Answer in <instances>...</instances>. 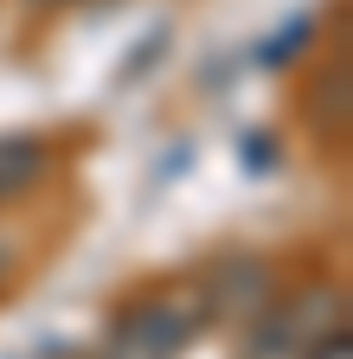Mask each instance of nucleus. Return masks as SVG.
Masks as SVG:
<instances>
[{"mask_svg":"<svg viewBox=\"0 0 353 359\" xmlns=\"http://www.w3.org/2000/svg\"><path fill=\"white\" fill-rule=\"evenodd\" d=\"M199 327H206V302L199 295H187V289L180 295H154V302L128 308L109 327L97 359H180Z\"/></svg>","mask_w":353,"mask_h":359,"instance_id":"1","label":"nucleus"},{"mask_svg":"<svg viewBox=\"0 0 353 359\" xmlns=\"http://www.w3.org/2000/svg\"><path fill=\"white\" fill-rule=\"evenodd\" d=\"M218 314H232V321H257L263 308H270V276H263V263L251 257H232V263H218Z\"/></svg>","mask_w":353,"mask_h":359,"instance_id":"2","label":"nucleus"},{"mask_svg":"<svg viewBox=\"0 0 353 359\" xmlns=\"http://www.w3.org/2000/svg\"><path fill=\"white\" fill-rule=\"evenodd\" d=\"M39 167H46V154H39L32 135H0V199H13L20 187H32Z\"/></svg>","mask_w":353,"mask_h":359,"instance_id":"3","label":"nucleus"},{"mask_svg":"<svg viewBox=\"0 0 353 359\" xmlns=\"http://www.w3.org/2000/svg\"><path fill=\"white\" fill-rule=\"evenodd\" d=\"M302 39H308V20H295L283 39H270V45L257 52V58H263V65H283V58H295V45H302Z\"/></svg>","mask_w":353,"mask_h":359,"instance_id":"4","label":"nucleus"},{"mask_svg":"<svg viewBox=\"0 0 353 359\" xmlns=\"http://www.w3.org/2000/svg\"><path fill=\"white\" fill-rule=\"evenodd\" d=\"M244 148H251V154H244L251 167H270V142H263V135H251V142H244Z\"/></svg>","mask_w":353,"mask_h":359,"instance_id":"5","label":"nucleus"},{"mask_svg":"<svg viewBox=\"0 0 353 359\" xmlns=\"http://www.w3.org/2000/svg\"><path fill=\"white\" fill-rule=\"evenodd\" d=\"M32 7H58V0H32Z\"/></svg>","mask_w":353,"mask_h":359,"instance_id":"6","label":"nucleus"}]
</instances>
